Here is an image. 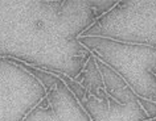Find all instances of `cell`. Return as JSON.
<instances>
[{"label":"cell","instance_id":"obj_7","mask_svg":"<svg viewBox=\"0 0 156 121\" xmlns=\"http://www.w3.org/2000/svg\"><path fill=\"white\" fill-rule=\"evenodd\" d=\"M116 3L118 2H115V0H106V2H87L86 4L95 11V13L98 15V17H101L102 15L107 13L110 9L114 8Z\"/></svg>","mask_w":156,"mask_h":121},{"label":"cell","instance_id":"obj_4","mask_svg":"<svg viewBox=\"0 0 156 121\" xmlns=\"http://www.w3.org/2000/svg\"><path fill=\"white\" fill-rule=\"evenodd\" d=\"M53 74L60 78L70 89V92L80 101L85 112L89 115L91 121H146L150 120L140 107L139 101L131 104H120L111 97L99 100L89 95L82 86L72 79L64 72L52 70Z\"/></svg>","mask_w":156,"mask_h":121},{"label":"cell","instance_id":"obj_2","mask_svg":"<svg viewBox=\"0 0 156 121\" xmlns=\"http://www.w3.org/2000/svg\"><path fill=\"white\" fill-rule=\"evenodd\" d=\"M78 37H99L156 49V0L118 2Z\"/></svg>","mask_w":156,"mask_h":121},{"label":"cell","instance_id":"obj_6","mask_svg":"<svg viewBox=\"0 0 156 121\" xmlns=\"http://www.w3.org/2000/svg\"><path fill=\"white\" fill-rule=\"evenodd\" d=\"M74 80L82 86L89 95L94 96L97 99L105 100L107 97H110L107 96L106 91H105V83H103L102 75H101L99 69L97 66L95 58L91 54L89 55L87 61L85 62L80 74H77V76L74 78Z\"/></svg>","mask_w":156,"mask_h":121},{"label":"cell","instance_id":"obj_1","mask_svg":"<svg viewBox=\"0 0 156 121\" xmlns=\"http://www.w3.org/2000/svg\"><path fill=\"white\" fill-rule=\"evenodd\" d=\"M91 55L126 80L138 97L156 101V49L99 37H78Z\"/></svg>","mask_w":156,"mask_h":121},{"label":"cell","instance_id":"obj_10","mask_svg":"<svg viewBox=\"0 0 156 121\" xmlns=\"http://www.w3.org/2000/svg\"><path fill=\"white\" fill-rule=\"evenodd\" d=\"M146 121H151V120H146Z\"/></svg>","mask_w":156,"mask_h":121},{"label":"cell","instance_id":"obj_3","mask_svg":"<svg viewBox=\"0 0 156 121\" xmlns=\"http://www.w3.org/2000/svg\"><path fill=\"white\" fill-rule=\"evenodd\" d=\"M45 89L41 100L21 121H91L76 96L56 74L17 62Z\"/></svg>","mask_w":156,"mask_h":121},{"label":"cell","instance_id":"obj_9","mask_svg":"<svg viewBox=\"0 0 156 121\" xmlns=\"http://www.w3.org/2000/svg\"><path fill=\"white\" fill-rule=\"evenodd\" d=\"M151 121H156V119H152V120H151Z\"/></svg>","mask_w":156,"mask_h":121},{"label":"cell","instance_id":"obj_8","mask_svg":"<svg viewBox=\"0 0 156 121\" xmlns=\"http://www.w3.org/2000/svg\"><path fill=\"white\" fill-rule=\"evenodd\" d=\"M138 101L148 119L150 120L156 119V101L147 100V99H143V97H138Z\"/></svg>","mask_w":156,"mask_h":121},{"label":"cell","instance_id":"obj_5","mask_svg":"<svg viewBox=\"0 0 156 121\" xmlns=\"http://www.w3.org/2000/svg\"><path fill=\"white\" fill-rule=\"evenodd\" d=\"M95 62L99 69L101 75H102L105 83V91H106L107 96H110L111 99H114L120 104H131L138 101V96L135 95V92L132 91L131 87L126 83V80L118 72L114 71L111 67H108L102 61L97 59V58Z\"/></svg>","mask_w":156,"mask_h":121}]
</instances>
